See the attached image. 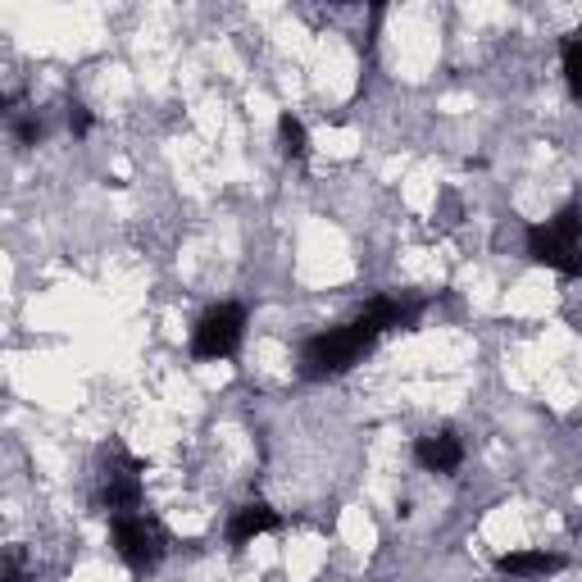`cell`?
Returning a JSON list of instances; mask_svg holds the SVG:
<instances>
[{
  "label": "cell",
  "instance_id": "obj_1",
  "mask_svg": "<svg viewBox=\"0 0 582 582\" xmlns=\"http://www.w3.org/2000/svg\"><path fill=\"white\" fill-rule=\"evenodd\" d=\"M419 319V305H405V300H392V296H378L364 305V315L346 328H328L319 337H309L300 346V373L305 378H337L346 369H356L382 332H396V328H410Z\"/></svg>",
  "mask_w": 582,
  "mask_h": 582
},
{
  "label": "cell",
  "instance_id": "obj_2",
  "mask_svg": "<svg viewBox=\"0 0 582 582\" xmlns=\"http://www.w3.org/2000/svg\"><path fill=\"white\" fill-rule=\"evenodd\" d=\"M528 260L555 268L560 278H582V210L564 205L555 219L528 227Z\"/></svg>",
  "mask_w": 582,
  "mask_h": 582
},
{
  "label": "cell",
  "instance_id": "obj_3",
  "mask_svg": "<svg viewBox=\"0 0 582 582\" xmlns=\"http://www.w3.org/2000/svg\"><path fill=\"white\" fill-rule=\"evenodd\" d=\"M109 537H114V551H119V560H124L133 573H150L155 564L165 560V551H169L165 528L155 523L150 515H141V510L109 519Z\"/></svg>",
  "mask_w": 582,
  "mask_h": 582
},
{
  "label": "cell",
  "instance_id": "obj_4",
  "mask_svg": "<svg viewBox=\"0 0 582 582\" xmlns=\"http://www.w3.org/2000/svg\"><path fill=\"white\" fill-rule=\"evenodd\" d=\"M96 506H100L109 519L141 510V459L128 455L124 446H109V451H105V469H100Z\"/></svg>",
  "mask_w": 582,
  "mask_h": 582
},
{
  "label": "cell",
  "instance_id": "obj_5",
  "mask_svg": "<svg viewBox=\"0 0 582 582\" xmlns=\"http://www.w3.org/2000/svg\"><path fill=\"white\" fill-rule=\"evenodd\" d=\"M246 337V309L242 305H214L201 315L191 332V356L197 360H227Z\"/></svg>",
  "mask_w": 582,
  "mask_h": 582
},
{
  "label": "cell",
  "instance_id": "obj_6",
  "mask_svg": "<svg viewBox=\"0 0 582 582\" xmlns=\"http://www.w3.org/2000/svg\"><path fill=\"white\" fill-rule=\"evenodd\" d=\"M414 459H419V469H428V474H455L459 464H464V446L455 433H423L414 442Z\"/></svg>",
  "mask_w": 582,
  "mask_h": 582
},
{
  "label": "cell",
  "instance_id": "obj_7",
  "mask_svg": "<svg viewBox=\"0 0 582 582\" xmlns=\"http://www.w3.org/2000/svg\"><path fill=\"white\" fill-rule=\"evenodd\" d=\"M274 528H278V510L264 506V500H251V506H242L237 515H232L227 541H232V547H246V541H255L260 532H274Z\"/></svg>",
  "mask_w": 582,
  "mask_h": 582
},
{
  "label": "cell",
  "instance_id": "obj_8",
  "mask_svg": "<svg viewBox=\"0 0 582 582\" xmlns=\"http://www.w3.org/2000/svg\"><path fill=\"white\" fill-rule=\"evenodd\" d=\"M496 569L506 578H551L564 569V555L555 551H515V555H500Z\"/></svg>",
  "mask_w": 582,
  "mask_h": 582
},
{
  "label": "cell",
  "instance_id": "obj_9",
  "mask_svg": "<svg viewBox=\"0 0 582 582\" xmlns=\"http://www.w3.org/2000/svg\"><path fill=\"white\" fill-rule=\"evenodd\" d=\"M278 146H283L287 160H305L309 133H305V124L296 119V114H283V119H278Z\"/></svg>",
  "mask_w": 582,
  "mask_h": 582
},
{
  "label": "cell",
  "instance_id": "obj_10",
  "mask_svg": "<svg viewBox=\"0 0 582 582\" xmlns=\"http://www.w3.org/2000/svg\"><path fill=\"white\" fill-rule=\"evenodd\" d=\"M560 60H564V77H569V92L582 100V28L564 36L560 46Z\"/></svg>",
  "mask_w": 582,
  "mask_h": 582
},
{
  "label": "cell",
  "instance_id": "obj_11",
  "mask_svg": "<svg viewBox=\"0 0 582 582\" xmlns=\"http://www.w3.org/2000/svg\"><path fill=\"white\" fill-rule=\"evenodd\" d=\"M42 133H46V124L36 119V114H23V119H14V137H19V146H36V141H42Z\"/></svg>",
  "mask_w": 582,
  "mask_h": 582
},
{
  "label": "cell",
  "instance_id": "obj_12",
  "mask_svg": "<svg viewBox=\"0 0 582 582\" xmlns=\"http://www.w3.org/2000/svg\"><path fill=\"white\" fill-rule=\"evenodd\" d=\"M68 133L73 137H87L92 133V109L87 105H77V100L68 105Z\"/></svg>",
  "mask_w": 582,
  "mask_h": 582
},
{
  "label": "cell",
  "instance_id": "obj_13",
  "mask_svg": "<svg viewBox=\"0 0 582 582\" xmlns=\"http://www.w3.org/2000/svg\"><path fill=\"white\" fill-rule=\"evenodd\" d=\"M0 582H23V564H19V551L6 555V564H0Z\"/></svg>",
  "mask_w": 582,
  "mask_h": 582
}]
</instances>
